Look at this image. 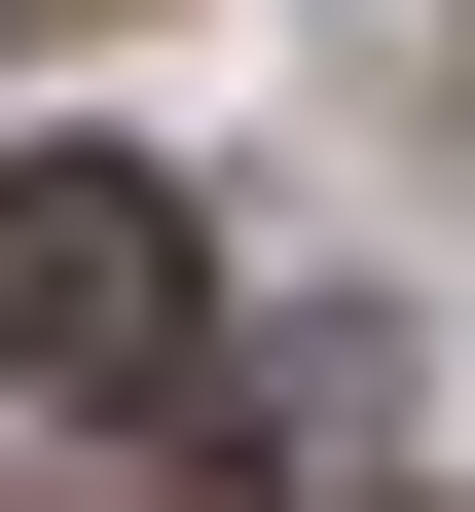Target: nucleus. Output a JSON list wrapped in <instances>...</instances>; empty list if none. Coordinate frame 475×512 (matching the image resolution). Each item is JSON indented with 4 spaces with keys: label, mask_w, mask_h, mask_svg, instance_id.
<instances>
[{
    "label": "nucleus",
    "mask_w": 475,
    "mask_h": 512,
    "mask_svg": "<svg viewBox=\"0 0 475 512\" xmlns=\"http://www.w3.org/2000/svg\"><path fill=\"white\" fill-rule=\"evenodd\" d=\"M183 366V183L147 147H0V403H147Z\"/></svg>",
    "instance_id": "f257e3e1"
},
{
    "label": "nucleus",
    "mask_w": 475,
    "mask_h": 512,
    "mask_svg": "<svg viewBox=\"0 0 475 512\" xmlns=\"http://www.w3.org/2000/svg\"><path fill=\"white\" fill-rule=\"evenodd\" d=\"M366 403H402V330H256V366H220V439H256V476H329Z\"/></svg>",
    "instance_id": "f03ea898"
}]
</instances>
